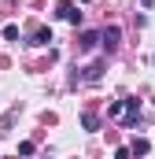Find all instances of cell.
<instances>
[{
	"mask_svg": "<svg viewBox=\"0 0 155 159\" xmlns=\"http://www.w3.org/2000/svg\"><path fill=\"white\" fill-rule=\"evenodd\" d=\"M148 148H152L148 141H133V148H129V152H133V156H148Z\"/></svg>",
	"mask_w": 155,
	"mask_h": 159,
	"instance_id": "9c48e42d",
	"label": "cell"
},
{
	"mask_svg": "<svg viewBox=\"0 0 155 159\" xmlns=\"http://www.w3.org/2000/svg\"><path fill=\"white\" fill-rule=\"evenodd\" d=\"M115 159H133V152H129V148H118V152H115Z\"/></svg>",
	"mask_w": 155,
	"mask_h": 159,
	"instance_id": "30bf717a",
	"label": "cell"
},
{
	"mask_svg": "<svg viewBox=\"0 0 155 159\" xmlns=\"http://www.w3.org/2000/svg\"><path fill=\"white\" fill-rule=\"evenodd\" d=\"M137 119H140V100H126L122 122H126V126H137Z\"/></svg>",
	"mask_w": 155,
	"mask_h": 159,
	"instance_id": "7a4b0ae2",
	"label": "cell"
},
{
	"mask_svg": "<svg viewBox=\"0 0 155 159\" xmlns=\"http://www.w3.org/2000/svg\"><path fill=\"white\" fill-rule=\"evenodd\" d=\"M81 126H85V129H100V115H96V111H85V115H81Z\"/></svg>",
	"mask_w": 155,
	"mask_h": 159,
	"instance_id": "52a82bcc",
	"label": "cell"
},
{
	"mask_svg": "<svg viewBox=\"0 0 155 159\" xmlns=\"http://www.w3.org/2000/svg\"><path fill=\"white\" fill-rule=\"evenodd\" d=\"M122 111H126V100H115V104L107 107V115H111V119H122Z\"/></svg>",
	"mask_w": 155,
	"mask_h": 159,
	"instance_id": "ba28073f",
	"label": "cell"
},
{
	"mask_svg": "<svg viewBox=\"0 0 155 159\" xmlns=\"http://www.w3.org/2000/svg\"><path fill=\"white\" fill-rule=\"evenodd\" d=\"M96 44H100V34H92V30H85V34L78 37V48H81V52H92Z\"/></svg>",
	"mask_w": 155,
	"mask_h": 159,
	"instance_id": "277c9868",
	"label": "cell"
},
{
	"mask_svg": "<svg viewBox=\"0 0 155 159\" xmlns=\"http://www.w3.org/2000/svg\"><path fill=\"white\" fill-rule=\"evenodd\" d=\"M100 74H104V63H89V67H85L74 81H100Z\"/></svg>",
	"mask_w": 155,
	"mask_h": 159,
	"instance_id": "3957f363",
	"label": "cell"
},
{
	"mask_svg": "<svg viewBox=\"0 0 155 159\" xmlns=\"http://www.w3.org/2000/svg\"><path fill=\"white\" fill-rule=\"evenodd\" d=\"M59 15H63L67 22H81V11H74V4H70V0H59Z\"/></svg>",
	"mask_w": 155,
	"mask_h": 159,
	"instance_id": "5b68a950",
	"label": "cell"
},
{
	"mask_svg": "<svg viewBox=\"0 0 155 159\" xmlns=\"http://www.w3.org/2000/svg\"><path fill=\"white\" fill-rule=\"evenodd\" d=\"M118 37H122V30H118V26H107V30L100 34V44H104V52H115V48H118Z\"/></svg>",
	"mask_w": 155,
	"mask_h": 159,
	"instance_id": "6da1fadb",
	"label": "cell"
},
{
	"mask_svg": "<svg viewBox=\"0 0 155 159\" xmlns=\"http://www.w3.org/2000/svg\"><path fill=\"white\" fill-rule=\"evenodd\" d=\"M140 4H144V7H155V0H140Z\"/></svg>",
	"mask_w": 155,
	"mask_h": 159,
	"instance_id": "8fae6325",
	"label": "cell"
},
{
	"mask_svg": "<svg viewBox=\"0 0 155 159\" xmlns=\"http://www.w3.org/2000/svg\"><path fill=\"white\" fill-rule=\"evenodd\" d=\"M48 41H52V30H48V26H37L33 37H30V44H48Z\"/></svg>",
	"mask_w": 155,
	"mask_h": 159,
	"instance_id": "8992f818",
	"label": "cell"
}]
</instances>
